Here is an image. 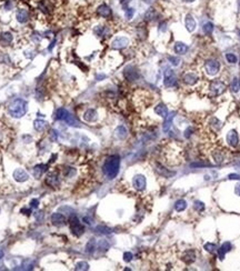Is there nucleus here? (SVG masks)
Masks as SVG:
<instances>
[{
	"mask_svg": "<svg viewBox=\"0 0 240 271\" xmlns=\"http://www.w3.org/2000/svg\"><path fill=\"white\" fill-rule=\"evenodd\" d=\"M120 168V157L118 154H112L106 159L102 166V171L108 179H113L117 177Z\"/></svg>",
	"mask_w": 240,
	"mask_h": 271,
	"instance_id": "1",
	"label": "nucleus"
},
{
	"mask_svg": "<svg viewBox=\"0 0 240 271\" xmlns=\"http://www.w3.org/2000/svg\"><path fill=\"white\" fill-rule=\"evenodd\" d=\"M28 110V103L25 99H21V98H17L13 102L8 106V112L11 117L13 118H19L23 117V116L27 113Z\"/></svg>",
	"mask_w": 240,
	"mask_h": 271,
	"instance_id": "2",
	"label": "nucleus"
},
{
	"mask_svg": "<svg viewBox=\"0 0 240 271\" xmlns=\"http://www.w3.org/2000/svg\"><path fill=\"white\" fill-rule=\"evenodd\" d=\"M56 119L60 120V121H65L68 126H72V127H78L79 122L74 116L69 112L68 110L65 108H59L56 111Z\"/></svg>",
	"mask_w": 240,
	"mask_h": 271,
	"instance_id": "3",
	"label": "nucleus"
},
{
	"mask_svg": "<svg viewBox=\"0 0 240 271\" xmlns=\"http://www.w3.org/2000/svg\"><path fill=\"white\" fill-rule=\"evenodd\" d=\"M69 227H70L71 233H72L75 237H80L83 232H85V228H83V226L81 225L79 219L75 215H72L69 218Z\"/></svg>",
	"mask_w": 240,
	"mask_h": 271,
	"instance_id": "4",
	"label": "nucleus"
},
{
	"mask_svg": "<svg viewBox=\"0 0 240 271\" xmlns=\"http://www.w3.org/2000/svg\"><path fill=\"white\" fill-rule=\"evenodd\" d=\"M205 71L209 76H216L220 71V64L218 60L209 59L205 62Z\"/></svg>",
	"mask_w": 240,
	"mask_h": 271,
	"instance_id": "5",
	"label": "nucleus"
},
{
	"mask_svg": "<svg viewBox=\"0 0 240 271\" xmlns=\"http://www.w3.org/2000/svg\"><path fill=\"white\" fill-rule=\"evenodd\" d=\"M178 81H177L176 75H175L174 70L171 69H166L164 73V85L167 88H174L176 87Z\"/></svg>",
	"mask_w": 240,
	"mask_h": 271,
	"instance_id": "6",
	"label": "nucleus"
},
{
	"mask_svg": "<svg viewBox=\"0 0 240 271\" xmlns=\"http://www.w3.org/2000/svg\"><path fill=\"white\" fill-rule=\"evenodd\" d=\"M123 77L127 81H136L139 79L140 77V73H139V70L136 68L135 66H127L125 69H123Z\"/></svg>",
	"mask_w": 240,
	"mask_h": 271,
	"instance_id": "7",
	"label": "nucleus"
},
{
	"mask_svg": "<svg viewBox=\"0 0 240 271\" xmlns=\"http://www.w3.org/2000/svg\"><path fill=\"white\" fill-rule=\"evenodd\" d=\"M226 90V85L225 82L220 80H215L209 85V91L211 92V95L217 97V96H220L223 91Z\"/></svg>",
	"mask_w": 240,
	"mask_h": 271,
	"instance_id": "8",
	"label": "nucleus"
},
{
	"mask_svg": "<svg viewBox=\"0 0 240 271\" xmlns=\"http://www.w3.org/2000/svg\"><path fill=\"white\" fill-rule=\"evenodd\" d=\"M96 13L97 16L100 18H103V19H108L112 16V10L107 3H100V5L97 7L96 9Z\"/></svg>",
	"mask_w": 240,
	"mask_h": 271,
	"instance_id": "9",
	"label": "nucleus"
},
{
	"mask_svg": "<svg viewBox=\"0 0 240 271\" xmlns=\"http://www.w3.org/2000/svg\"><path fill=\"white\" fill-rule=\"evenodd\" d=\"M133 188L138 191L145 190L146 186H147V180H146L145 176H142V175H136L133 179Z\"/></svg>",
	"mask_w": 240,
	"mask_h": 271,
	"instance_id": "10",
	"label": "nucleus"
},
{
	"mask_svg": "<svg viewBox=\"0 0 240 271\" xmlns=\"http://www.w3.org/2000/svg\"><path fill=\"white\" fill-rule=\"evenodd\" d=\"M128 44H129V39H128L127 37L119 36L116 37L115 39L111 41V47L113 49H123L128 46Z\"/></svg>",
	"mask_w": 240,
	"mask_h": 271,
	"instance_id": "11",
	"label": "nucleus"
},
{
	"mask_svg": "<svg viewBox=\"0 0 240 271\" xmlns=\"http://www.w3.org/2000/svg\"><path fill=\"white\" fill-rule=\"evenodd\" d=\"M16 20H17L19 23H26V22L29 20L30 18V15H29V11H28L26 8H19V9L16 11Z\"/></svg>",
	"mask_w": 240,
	"mask_h": 271,
	"instance_id": "12",
	"label": "nucleus"
},
{
	"mask_svg": "<svg viewBox=\"0 0 240 271\" xmlns=\"http://www.w3.org/2000/svg\"><path fill=\"white\" fill-rule=\"evenodd\" d=\"M50 220H51V222L54 226L56 227H62V226L66 225V218L62 213H58V212H55L51 215L50 217Z\"/></svg>",
	"mask_w": 240,
	"mask_h": 271,
	"instance_id": "13",
	"label": "nucleus"
},
{
	"mask_svg": "<svg viewBox=\"0 0 240 271\" xmlns=\"http://www.w3.org/2000/svg\"><path fill=\"white\" fill-rule=\"evenodd\" d=\"M83 120L87 122H95L96 120L98 119V112H97V110L96 109H87L85 112H83Z\"/></svg>",
	"mask_w": 240,
	"mask_h": 271,
	"instance_id": "14",
	"label": "nucleus"
},
{
	"mask_svg": "<svg viewBox=\"0 0 240 271\" xmlns=\"http://www.w3.org/2000/svg\"><path fill=\"white\" fill-rule=\"evenodd\" d=\"M13 178L18 182H25V181H27L29 179V175L23 169H16L13 171Z\"/></svg>",
	"mask_w": 240,
	"mask_h": 271,
	"instance_id": "15",
	"label": "nucleus"
},
{
	"mask_svg": "<svg viewBox=\"0 0 240 271\" xmlns=\"http://www.w3.org/2000/svg\"><path fill=\"white\" fill-rule=\"evenodd\" d=\"M227 142H228V144L230 147H232V148H235L238 144V142H239V137H238V133L236 130H230V131L228 132Z\"/></svg>",
	"mask_w": 240,
	"mask_h": 271,
	"instance_id": "16",
	"label": "nucleus"
},
{
	"mask_svg": "<svg viewBox=\"0 0 240 271\" xmlns=\"http://www.w3.org/2000/svg\"><path fill=\"white\" fill-rule=\"evenodd\" d=\"M185 24H186V29L188 30L189 32L195 31L197 23H196V20H195V18L192 17V15H190V13L186 15V18H185Z\"/></svg>",
	"mask_w": 240,
	"mask_h": 271,
	"instance_id": "17",
	"label": "nucleus"
},
{
	"mask_svg": "<svg viewBox=\"0 0 240 271\" xmlns=\"http://www.w3.org/2000/svg\"><path fill=\"white\" fill-rule=\"evenodd\" d=\"M60 182L59 180V175L57 172H51L47 176L46 178V183L48 185L49 187H57Z\"/></svg>",
	"mask_w": 240,
	"mask_h": 271,
	"instance_id": "18",
	"label": "nucleus"
},
{
	"mask_svg": "<svg viewBox=\"0 0 240 271\" xmlns=\"http://www.w3.org/2000/svg\"><path fill=\"white\" fill-rule=\"evenodd\" d=\"M198 76L197 73L195 72H187L184 76V81L185 83H187L188 86H195L198 82Z\"/></svg>",
	"mask_w": 240,
	"mask_h": 271,
	"instance_id": "19",
	"label": "nucleus"
},
{
	"mask_svg": "<svg viewBox=\"0 0 240 271\" xmlns=\"http://www.w3.org/2000/svg\"><path fill=\"white\" fill-rule=\"evenodd\" d=\"M174 50H175V52H176L177 55H180V56H182V55H186L187 51H188V46H187L185 42L178 41V42H176V44H175Z\"/></svg>",
	"mask_w": 240,
	"mask_h": 271,
	"instance_id": "20",
	"label": "nucleus"
},
{
	"mask_svg": "<svg viewBox=\"0 0 240 271\" xmlns=\"http://www.w3.org/2000/svg\"><path fill=\"white\" fill-rule=\"evenodd\" d=\"M154 112L157 113L159 117L161 118H166L168 116V108L164 103H158L156 107H154Z\"/></svg>",
	"mask_w": 240,
	"mask_h": 271,
	"instance_id": "21",
	"label": "nucleus"
},
{
	"mask_svg": "<svg viewBox=\"0 0 240 271\" xmlns=\"http://www.w3.org/2000/svg\"><path fill=\"white\" fill-rule=\"evenodd\" d=\"M175 115H176V112L168 113V116L164 118V125H162V130H164V132H168L170 130L171 125H172V120H174V118H175Z\"/></svg>",
	"mask_w": 240,
	"mask_h": 271,
	"instance_id": "22",
	"label": "nucleus"
},
{
	"mask_svg": "<svg viewBox=\"0 0 240 271\" xmlns=\"http://www.w3.org/2000/svg\"><path fill=\"white\" fill-rule=\"evenodd\" d=\"M13 36L10 32H3V34H0V44H3V46H8L13 42Z\"/></svg>",
	"mask_w": 240,
	"mask_h": 271,
	"instance_id": "23",
	"label": "nucleus"
},
{
	"mask_svg": "<svg viewBox=\"0 0 240 271\" xmlns=\"http://www.w3.org/2000/svg\"><path fill=\"white\" fill-rule=\"evenodd\" d=\"M46 170H47L46 164H37V166L34 167V169H32V174H34V176L36 177V178H39V177L42 176V174H44Z\"/></svg>",
	"mask_w": 240,
	"mask_h": 271,
	"instance_id": "24",
	"label": "nucleus"
},
{
	"mask_svg": "<svg viewBox=\"0 0 240 271\" xmlns=\"http://www.w3.org/2000/svg\"><path fill=\"white\" fill-rule=\"evenodd\" d=\"M157 170L161 176L166 177V178H169V177H172L175 176V172L174 171H170L168 169H166L164 166H161L160 164H157Z\"/></svg>",
	"mask_w": 240,
	"mask_h": 271,
	"instance_id": "25",
	"label": "nucleus"
},
{
	"mask_svg": "<svg viewBox=\"0 0 240 271\" xmlns=\"http://www.w3.org/2000/svg\"><path fill=\"white\" fill-rule=\"evenodd\" d=\"M115 133H116V137L123 140L127 137V129H126L125 126H119V127L116 128Z\"/></svg>",
	"mask_w": 240,
	"mask_h": 271,
	"instance_id": "26",
	"label": "nucleus"
},
{
	"mask_svg": "<svg viewBox=\"0 0 240 271\" xmlns=\"http://www.w3.org/2000/svg\"><path fill=\"white\" fill-rule=\"evenodd\" d=\"M96 248H97V242H96V239L95 238H91L86 246V252L87 253H93L96 250Z\"/></svg>",
	"mask_w": 240,
	"mask_h": 271,
	"instance_id": "27",
	"label": "nucleus"
},
{
	"mask_svg": "<svg viewBox=\"0 0 240 271\" xmlns=\"http://www.w3.org/2000/svg\"><path fill=\"white\" fill-rule=\"evenodd\" d=\"M46 126H47V122L42 119H36L34 121V127L37 131H42V130L46 128Z\"/></svg>",
	"mask_w": 240,
	"mask_h": 271,
	"instance_id": "28",
	"label": "nucleus"
},
{
	"mask_svg": "<svg viewBox=\"0 0 240 271\" xmlns=\"http://www.w3.org/2000/svg\"><path fill=\"white\" fill-rule=\"evenodd\" d=\"M157 15H158L157 10L154 9V8H149V9L146 11L145 18H146V20H154L157 18Z\"/></svg>",
	"mask_w": 240,
	"mask_h": 271,
	"instance_id": "29",
	"label": "nucleus"
},
{
	"mask_svg": "<svg viewBox=\"0 0 240 271\" xmlns=\"http://www.w3.org/2000/svg\"><path fill=\"white\" fill-rule=\"evenodd\" d=\"M186 208H187V202H186V200H184V199L178 200L176 202V205H175V209H176V211H178V212H182Z\"/></svg>",
	"mask_w": 240,
	"mask_h": 271,
	"instance_id": "30",
	"label": "nucleus"
},
{
	"mask_svg": "<svg viewBox=\"0 0 240 271\" xmlns=\"http://www.w3.org/2000/svg\"><path fill=\"white\" fill-rule=\"evenodd\" d=\"M125 18L127 20H131L133 18V16H135V12H136V9L133 7H127L125 8Z\"/></svg>",
	"mask_w": 240,
	"mask_h": 271,
	"instance_id": "31",
	"label": "nucleus"
},
{
	"mask_svg": "<svg viewBox=\"0 0 240 271\" xmlns=\"http://www.w3.org/2000/svg\"><path fill=\"white\" fill-rule=\"evenodd\" d=\"M107 27L106 26H97V27L95 28V34L96 36H98V37H103L106 34H107Z\"/></svg>",
	"mask_w": 240,
	"mask_h": 271,
	"instance_id": "32",
	"label": "nucleus"
},
{
	"mask_svg": "<svg viewBox=\"0 0 240 271\" xmlns=\"http://www.w3.org/2000/svg\"><path fill=\"white\" fill-rule=\"evenodd\" d=\"M62 174L66 178H71V177H74L76 175V169L72 168V167H66L62 171Z\"/></svg>",
	"mask_w": 240,
	"mask_h": 271,
	"instance_id": "33",
	"label": "nucleus"
},
{
	"mask_svg": "<svg viewBox=\"0 0 240 271\" xmlns=\"http://www.w3.org/2000/svg\"><path fill=\"white\" fill-rule=\"evenodd\" d=\"M202 29H203V32H205L206 34H211L213 32V29H215V26H213L212 22L208 21L203 24Z\"/></svg>",
	"mask_w": 240,
	"mask_h": 271,
	"instance_id": "34",
	"label": "nucleus"
},
{
	"mask_svg": "<svg viewBox=\"0 0 240 271\" xmlns=\"http://www.w3.org/2000/svg\"><path fill=\"white\" fill-rule=\"evenodd\" d=\"M195 258H196V254H195L194 251H189L188 253L185 256L184 260L187 262V263H191V262L195 261Z\"/></svg>",
	"mask_w": 240,
	"mask_h": 271,
	"instance_id": "35",
	"label": "nucleus"
},
{
	"mask_svg": "<svg viewBox=\"0 0 240 271\" xmlns=\"http://www.w3.org/2000/svg\"><path fill=\"white\" fill-rule=\"evenodd\" d=\"M226 59H227V61L229 62V64H237V61H238V58L237 56H236L235 54H231V52H229V54H226Z\"/></svg>",
	"mask_w": 240,
	"mask_h": 271,
	"instance_id": "36",
	"label": "nucleus"
},
{
	"mask_svg": "<svg viewBox=\"0 0 240 271\" xmlns=\"http://www.w3.org/2000/svg\"><path fill=\"white\" fill-rule=\"evenodd\" d=\"M168 60H169V62L172 65V66L177 67L180 65V59H179V57H176V56H168Z\"/></svg>",
	"mask_w": 240,
	"mask_h": 271,
	"instance_id": "37",
	"label": "nucleus"
},
{
	"mask_svg": "<svg viewBox=\"0 0 240 271\" xmlns=\"http://www.w3.org/2000/svg\"><path fill=\"white\" fill-rule=\"evenodd\" d=\"M240 89V85H239V80L237 78L232 79V82H231V90L233 92H238V90Z\"/></svg>",
	"mask_w": 240,
	"mask_h": 271,
	"instance_id": "38",
	"label": "nucleus"
},
{
	"mask_svg": "<svg viewBox=\"0 0 240 271\" xmlns=\"http://www.w3.org/2000/svg\"><path fill=\"white\" fill-rule=\"evenodd\" d=\"M89 264L86 261H80L76 264V270H88Z\"/></svg>",
	"mask_w": 240,
	"mask_h": 271,
	"instance_id": "39",
	"label": "nucleus"
},
{
	"mask_svg": "<svg viewBox=\"0 0 240 271\" xmlns=\"http://www.w3.org/2000/svg\"><path fill=\"white\" fill-rule=\"evenodd\" d=\"M96 230H97V232L102 233V235H108V233L111 232V229H109L108 227H103V226H99V227L96 228Z\"/></svg>",
	"mask_w": 240,
	"mask_h": 271,
	"instance_id": "40",
	"label": "nucleus"
},
{
	"mask_svg": "<svg viewBox=\"0 0 240 271\" xmlns=\"http://www.w3.org/2000/svg\"><path fill=\"white\" fill-rule=\"evenodd\" d=\"M190 167L191 168H205V167H211V164L207 162H194L190 164Z\"/></svg>",
	"mask_w": 240,
	"mask_h": 271,
	"instance_id": "41",
	"label": "nucleus"
},
{
	"mask_svg": "<svg viewBox=\"0 0 240 271\" xmlns=\"http://www.w3.org/2000/svg\"><path fill=\"white\" fill-rule=\"evenodd\" d=\"M203 248H205L206 251L210 252V253H213V252L216 251V249H217L216 244H213V243H206L205 246H203Z\"/></svg>",
	"mask_w": 240,
	"mask_h": 271,
	"instance_id": "42",
	"label": "nucleus"
},
{
	"mask_svg": "<svg viewBox=\"0 0 240 271\" xmlns=\"http://www.w3.org/2000/svg\"><path fill=\"white\" fill-rule=\"evenodd\" d=\"M109 248V243H108L106 240H101V241H99L98 243V249H100L101 251H106V250Z\"/></svg>",
	"mask_w": 240,
	"mask_h": 271,
	"instance_id": "43",
	"label": "nucleus"
},
{
	"mask_svg": "<svg viewBox=\"0 0 240 271\" xmlns=\"http://www.w3.org/2000/svg\"><path fill=\"white\" fill-rule=\"evenodd\" d=\"M211 126H212L216 130H218L219 128L221 127V122L219 121L217 118H212V119H211Z\"/></svg>",
	"mask_w": 240,
	"mask_h": 271,
	"instance_id": "44",
	"label": "nucleus"
},
{
	"mask_svg": "<svg viewBox=\"0 0 240 271\" xmlns=\"http://www.w3.org/2000/svg\"><path fill=\"white\" fill-rule=\"evenodd\" d=\"M194 207H195V209H196L197 211H203V210H205V205H203V202H201V201H196Z\"/></svg>",
	"mask_w": 240,
	"mask_h": 271,
	"instance_id": "45",
	"label": "nucleus"
},
{
	"mask_svg": "<svg viewBox=\"0 0 240 271\" xmlns=\"http://www.w3.org/2000/svg\"><path fill=\"white\" fill-rule=\"evenodd\" d=\"M220 249H222L225 252L230 251V250H231V243H230V242H225V243H222V246L220 247Z\"/></svg>",
	"mask_w": 240,
	"mask_h": 271,
	"instance_id": "46",
	"label": "nucleus"
},
{
	"mask_svg": "<svg viewBox=\"0 0 240 271\" xmlns=\"http://www.w3.org/2000/svg\"><path fill=\"white\" fill-rule=\"evenodd\" d=\"M195 131V129L192 127H188L186 130H185V138H190L191 137V134H192V132Z\"/></svg>",
	"mask_w": 240,
	"mask_h": 271,
	"instance_id": "47",
	"label": "nucleus"
},
{
	"mask_svg": "<svg viewBox=\"0 0 240 271\" xmlns=\"http://www.w3.org/2000/svg\"><path fill=\"white\" fill-rule=\"evenodd\" d=\"M133 253L131 252H125L123 253V260H125L126 262H130L131 260H133Z\"/></svg>",
	"mask_w": 240,
	"mask_h": 271,
	"instance_id": "48",
	"label": "nucleus"
},
{
	"mask_svg": "<svg viewBox=\"0 0 240 271\" xmlns=\"http://www.w3.org/2000/svg\"><path fill=\"white\" fill-rule=\"evenodd\" d=\"M38 207H39V200L38 199H32L30 201V208L31 209H37Z\"/></svg>",
	"mask_w": 240,
	"mask_h": 271,
	"instance_id": "49",
	"label": "nucleus"
},
{
	"mask_svg": "<svg viewBox=\"0 0 240 271\" xmlns=\"http://www.w3.org/2000/svg\"><path fill=\"white\" fill-rule=\"evenodd\" d=\"M131 1H133V0H119L120 5L123 6V8H127L128 5H129V3H131Z\"/></svg>",
	"mask_w": 240,
	"mask_h": 271,
	"instance_id": "50",
	"label": "nucleus"
},
{
	"mask_svg": "<svg viewBox=\"0 0 240 271\" xmlns=\"http://www.w3.org/2000/svg\"><path fill=\"white\" fill-rule=\"evenodd\" d=\"M13 8V3L10 1V0H7V1H5V9L6 10H10Z\"/></svg>",
	"mask_w": 240,
	"mask_h": 271,
	"instance_id": "51",
	"label": "nucleus"
},
{
	"mask_svg": "<svg viewBox=\"0 0 240 271\" xmlns=\"http://www.w3.org/2000/svg\"><path fill=\"white\" fill-rule=\"evenodd\" d=\"M225 254H226V252L223 251L222 249H220V248H219V249H218V257H219V259L222 260L223 258H225Z\"/></svg>",
	"mask_w": 240,
	"mask_h": 271,
	"instance_id": "52",
	"label": "nucleus"
},
{
	"mask_svg": "<svg viewBox=\"0 0 240 271\" xmlns=\"http://www.w3.org/2000/svg\"><path fill=\"white\" fill-rule=\"evenodd\" d=\"M229 179H231V180H239L240 176L237 174H231V175H229Z\"/></svg>",
	"mask_w": 240,
	"mask_h": 271,
	"instance_id": "53",
	"label": "nucleus"
},
{
	"mask_svg": "<svg viewBox=\"0 0 240 271\" xmlns=\"http://www.w3.org/2000/svg\"><path fill=\"white\" fill-rule=\"evenodd\" d=\"M50 136H51L52 137V139L54 140H57V138H58V133H57V131L56 130H51V131H50Z\"/></svg>",
	"mask_w": 240,
	"mask_h": 271,
	"instance_id": "54",
	"label": "nucleus"
},
{
	"mask_svg": "<svg viewBox=\"0 0 240 271\" xmlns=\"http://www.w3.org/2000/svg\"><path fill=\"white\" fill-rule=\"evenodd\" d=\"M83 221L87 223V225H92V220L89 217H83Z\"/></svg>",
	"mask_w": 240,
	"mask_h": 271,
	"instance_id": "55",
	"label": "nucleus"
},
{
	"mask_svg": "<svg viewBox=\"0 0 240 271\" xmlns=\"http://www.w3.org/2000/svg\"><path fill=\"white\" fill-rule=\"evenodd\" d=\"M21 212H22V213H25V212H26V215L29 216L30 213H31V208H30V209H27V208H23V209H22V210H21Z\"/></svg>",
	"mask_w": 240,
	"mask_h": 271,
	"instance_id": "56",
	"label": "nucleus"
},
{
	"mask_svg": "<svg viewBox=\"0 0 240 271\" xmlns=\"http://www.w3.org/2000/svg\"><path fill=\"white\" fill-rule=\"evenodd\" d=\"M55 44H56V39H54L52 40V42H50V46L48 47V50H49V51H51L52 50V48L55 47Z\"/></svg>",
	"mask_w": 240,
	"mask_h": 271,
	"instance_id": "57",
	"label": "nucleus"
},
{
	"mask_svg": "<svg viewBox=\"0 0 240 271\" xmlns=\"http://www.w3.org/2000/svg\"><path fill=\"white\" fill-rule=\"evenodd\" d=\"M235 192H236V195H240V183L236 186Z\"/></svg>",
	"mask_w": 240,
	"mask_h": 271,
	"instance_id": "58",
	"label": "nucleus"
},
{
	"mask_svg": "<svg viewBox=\"0 0 240 271\" xmlns=\"http://www.w3.org/2000/svg\"><path fill=\"white\" fill-rule=\"evenodd\" d=\"M181 1H184V3H195L196 0H181Z\"/></svg>",
	"mask_w": 240,
	"mask_h": 271,
	"instance_id": "59",
	"label": "nucleus"
},
{
	"mask_svg": "<svg viewBox=\"0 0 240 271\" xmlns=\"http://www.w3.org/2000/svg\"><path fill=\"white\" fill-rule=\"evenodd\" d=\"M142 1H143V3H154V0H142Z\"/></svg>",
	"mask_w": 240,
	"mask_h": 271,
	"instance_id": "60",
	"label": "nucleus"
},
{
	"mask_svg": "<svg viewBox=\"0 0 240 271\" xmlns=\"http://www.w3.org/2000/svg\"><path fill=\"white\" fill-rule=\"evenodd\" d=\"M3 254H5V253H3V251L1 249H0V259H1V258L3 257Z\"/></svg>",
	"mask_w": 240,
	"mask_h": 271,
	"instance_id": "61",
	"label": "nucleus"
},
{
	"mask_svg": "<svg viewBox=\"0 0 240 271\" xmlns=\"http://www.w3.org/2000/svg\"><path fill=\"white\" fill-rule=\"evenodd\" d=\"M236 168H238V169H239V170H240V164H236Z\"/></svg>",
	"mask_w": 240,
	"mask_h": 271,
	"instance_id": "62",
	"label": "nucleus"
},
{
	"mask_svg": "<svg viewBox=\"0 0 240 271\" xmlns=\"http://www.w3.org/2000/svg\"><path fill=\"white\" fill-rule=\"evenodd\" d=\"M239 85H240V80H239Z\"/></svg>",
	"mask_w": 240,
	"mask_h": 271,
	"instance_id": "63",
	"label": "nucleus"
}]
</instances>
